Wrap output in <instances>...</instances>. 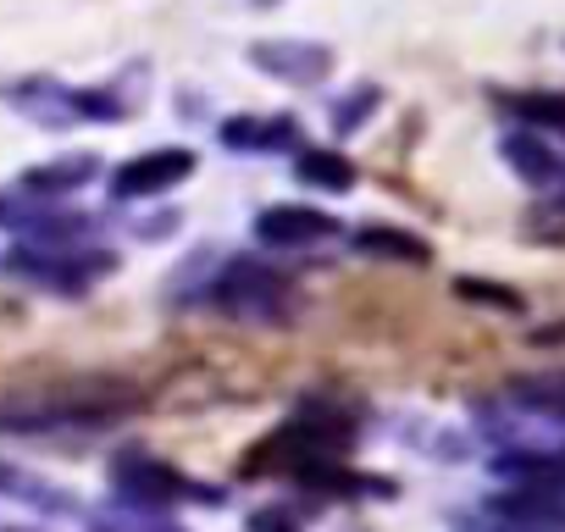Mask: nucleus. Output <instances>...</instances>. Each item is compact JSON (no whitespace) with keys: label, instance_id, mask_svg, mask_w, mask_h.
Listing matches in <instances>:
<instances>
[{"label":"nucleus","instance_id":"1a4fd4ad","mask_svg":"<svg viewBox=\"0 0 565 532\" xmlns=\"http://www.w3.org/2000/svg\"><path fill=\"white\" fill-rule=\"evenodd\" d=\"M295 117H227L222 123V145L227 150H289L295 145Z\"/></svg>","mask_w":565,"mask_h":532},{"label":"nucleus","instance_id":"f3484780","mask_svg":"<svg viewBox=\"0 0 565 532\" xmlns=\"http://www.w3.org/2000/svg\"><path fill=\"white\" fill-rule=\"evenodd\" d=\"M510 471L521 482H554V488H565V449L548 455V460H510Z\"/></svg>","mask_w":565,"mask_h":532},{"label":"nucleus","instance_id":"6ab92c4d","mask_svg":"<svg viewBox=\"0 0 565 532\" xmlns=\"http://www.w3.org/2000/svg\"><path fill=\"white\" fill-rule=\"evenodd\" d=\"M499 532H515V526H499Z\"/></svg>","mask_w":565,"mask_h":532},{"label":"nucleus","instance_id":"4468645a","mask_svg":"<svg viewBox=\"0 0 565 532\" xmlns=\"http://www.w3.org/2000/svg\"><path fill=\"white\" fill-rule=\"evenodd\" d=\"M504 111H515V117L532 123L537 134H565V95H548V89L504 95Z\"/></svg>","mask_w":565,"mask_h":532},{"label":"nucleus","instance_id":"0eeeda50","mask_svg":"<svg viewBox=\"0 0 565 532\" xmlns=\"http://www.w3.org/2000/svg\"><path fill=\"white\" fill-rule=\"evenodd\" d=\"M12 100H18L29 117H40V123H67V117H117V111H122L117 100H106V95H95V89H62V84H23V89H12Z\"/></svg>","mask_w":565,"mask_h":532},{"label":"nucleus","instance_id":"9d476101","mask_svg":"<svg viewBox=\"0 0 565 532\" xmlns=\"http://www.w3.org/2000/svg\"><path fill=\"white\" fill-rule=\"evenodd\" d=\"M95 167H100L95 156H62V161H45V167H29V172H23V189H29V194H40V200H51V194H67V189H84Z\"/></svg>","mask_w":565,"mask_h":532},{"label":"nucleus","instance_id":"20e7f679","mask_svg":"<svg viewBox=\"0 0 565 532\" xmlns=\"http://www.w3.org/2000/svg\"><path fill=\"white\" fill-rule=\"evenodd\" d=\"M7 273L40 284V289H62V295H84L95 278L111 273L106 249H67V244H23L7 255Z\"/></svg>","mask_w":565,"mask_h":532},{"label":"nucleus","instance_id":"2eb2a0df","mask_svg":"<svg viewBox=\"0 0 565 532\" xmlns=\"http://www.w3.org/2000/svg\"><path fill=\"white\" fill-rule=\"evenodd\" d=\"M295 167H300V178H306V183L333 189V194H344V189L355 183V167H350L339 150H300V156H295Z\"/></svg>","mask_w":565,"mask_h":532},{"label":"nucleus","instance_id":"9b49d317","mask_svg":"<svg viewBox=\"0 0 565 532\" xmlns=\"http://www.w3.org/2000/svg\"><path fill=\"white\" fill-rule=\"evenodd\" d=\"M355 249H361V255H377V260H405V266H422V260H427V244H422V238H411V233H399V227H383V222L361 227V233H355Z\"/></svg>","mask_w":565,"mask_h":532},{"label":"nucleus","instance_id":"a211bd4d","mask_svg":"<svg viewBox=\"0 0 565 532\" xmlns=\"http://www.w3.org/2000/svg\"><path fill=\"white\" fill-rule=\"evenodd\" d=\"M7 532H40V526H7Z\"/></svg>","mask_w":565,"mask_h":532},{"label":"nucleus","instance_id":"f257e3e1","mask_svg":"<svg viewBox=\"0 0 565 532\" xmlns=\"http://www.w3.org/2000/svg\"><path fill=\"white\" fill-rule=\"evenodd\" d=\"M134 400L117 383H78V389H45V394H12L0 400V433H62V427H100L122 416Z\"/></svg>","mask_w":565,"mask_h":532},{"label":"nucleus","instance_id":"dca6fc26","mask_svg":"<svg viewBox=\"0 0 565 532\" xmlns=\"http://www.w3.org/2000/svg\"><path fill=\"white\" fill-rule=\"evenodd\" d=\"M89 526H95V532H183L172 515H161V510H134V504H122V510H100Z\"/></svg>","mask_w":565,"mask_h":532},{"label":"nucleus","instance_id":"7ed1b4c3","mask_svg":"<svg viewBox=\"0 0 565 532\" xmlns=\"http://www.w3.org/2000/svg\"><path fill=\"white\" fill-rule=\"evenodd\" d=\"M111 488H117L122 504H134V510H161V515L178 510V504H222L216 488L183 477L178 466H167V460H156V455H117V460H111Z\"/></svg>","mask_w":565,"mask_h":532},{"label":"nucleus","instance_id":"6e6552de","mask_svg":"<svg viewBox=\"0 0 565 532\" xmlns=\"http://www.w3.org/2000/svg\"><path fill=\"white\" fill-rule=\"evenodd\" d=\"M249 62L260 73H277V78H289V84H322L333 73V56L328 45H295V40H266L249 51Z\"/></svg>","mask_w":565,"mask_h":532},{"label":"nucleus","instance_id":"39448f33","mask_svg":"<svg viewBox=\"0 0 565 532\" xmlns=\"http://www.w3.org/2000/svg\"><path fill=\"white\" fill-rule=\"evenodd\" d=\"M189 172H194V150L161 145V150H145V156L122 161V167L111 172V194H117V200H150V194L178 189Z\"/></svg>","mask_w":565,"mask_h":532},{"label":"nucleus","instance_id":"f8f14e48","mask_svg":"<svg viewBox=\"0 0 565 532\" xmlns=\"http://www.w3.org/2000/svg\"><path fill=\"white\" fill-rule=\"evenodd\" d=\"M510 400L532 416H548V422H565V372H548V377H521L510 389Z\"/></svg>","mask_w":565,"mask_h":532},{"label":"nucleus","instance_id":"f03ea898","mask_svg":"<svg viewBox=\"0 0 565 532\" xmlns=\"http://www.w3.org/2000/svg\"><path fill=\"white\" fill-rule=\"evenodd\" d=\"M205 306H216L222 317H244V322H282L295 311V284L277 266L238 255L205 284Z\"/></svg>","mask_w":565,"mask_h":532},{"label":"nucleus","instance_id":"423d86ee","mask_svg":"<svg viewBox=\"0 0 565 532\" xmlns=\"http://www.w3.org/2000/svg\"><path fill=\"white\" fill-rule=\"evenodd\" d=\"M255 238L271 249H311V244L339 238V222L328 211H311V205H266L255 216Z\"/></svg>","mask_w":565,"mask_h":532},{"label":"nucleus","instance_id":"ddd939ff","mask_svg":"<svg viewBox=\"0 0 565 532\" xmlns=\"http://www.w3.org/2000/svg\"><path fill=\"white\" fill-rule=\"evenodd\" d=\"M504 156L521 167V178H526V183H554V178L565 172V161H559L554 150H543V145H537V134H510V139H504Z\"/></svg>","mask_w":565,"mask_h":532}]
</instances>
